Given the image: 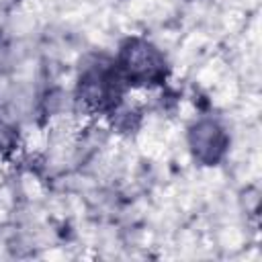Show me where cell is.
I'll use <instances>...</instances> for the list:
<instances>
[{
    "instance_id": "cell-1",
    "label": "cell",
    "mask_w": 262,
    "mask_h": 262,
    "mask_svg": "<svg viewBox=\"0 0 262 262\" xmlns=\"http://www.w3.org/2000/svg\"><path fill=\"white\" fill-rule=\"evenodd\" d=\"M115 66L125 84L133 86H156L168 76L164 53L141 37H129L121 43Z\"/></svg>"
},
{
    "instance_id": "cell-2",
    "label": "cell",
    "mask_w": 262,
    "mask_h": 262,
    "mask_svg": "<svg viewBox=\"0 0 262 262\" xmlns=\"http://www.w3.org/2000/svg\"><path fill=\"white\" fill-rule=\"evenodd\" d=\"M125 80L121 78L115 61H92L82 68L76 98L90 113H106L119 106Z\"/></svg>"
},
{
    "instance_id": "cell-3",
    "label": "cell",
    "mask_w": 262,
    "mask_h": 262,
    "mask_svg": "<svg viewBox=\"0 0 262 262\" xmlns=\"http://www.w3.org/2000/svg\"><path fill=\"white\" fill-rule=\"evenodd\" d=\"M186 143L201 166H217L229 149V135L217 119L203 117L188 127Z\"/></svg>"
},
{
    "instance_id": "cell-4",
    "label": "cell",
    "mask_w": 262,
    "mask_h": 262,
    "mask_svg": "<svg viewBox=\"0 0 262 262\" xmlns=\"http://www.w3.org/2000/svg\"><path fill=\"white\" fill-rule=\"evenodd\" d=\"M16 145V131L8 123L0 121V154L10 151Z\"/></svg>"
}]
</instances>
